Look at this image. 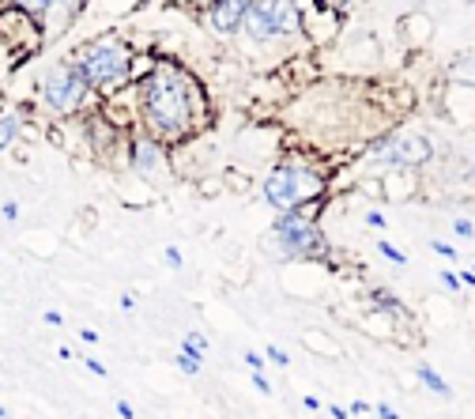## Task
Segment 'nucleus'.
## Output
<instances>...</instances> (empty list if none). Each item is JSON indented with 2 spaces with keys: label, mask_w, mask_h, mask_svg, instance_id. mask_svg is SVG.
Segmentation results:
<instances>
[{
  "label": "nucleus",
  "mask_w": 475,
  "mask_h": 419,
  "mask_svg": "<svg viewBox=\"0 0 475 419\" xmlns=\"http://www.w3.org/2000/svg\"><path fill=\"white\" fill-rule=\"evenodd\" d=\"M140 117L148 125L151 140L166 143L193 136L196 128L208 121V99H204V87L200 80L181 69L178 61H158L151 64V72L140 80Z\"/></svg>",
  "instance_id": "1"
},
{
  "label": "nucleus",
  "mask_w": 475,
  "mask_h": 419,
  "mask_svg": "<svg viewBox=\"0 0 475 419\" xmlns=\"http://www.w3.org/2000/svg\"><path fill=\"white\" fill-rule=\"evenodd\" d=\"M321 201H313V208H295V212H280L272 223V250L283 261H306V265H328L332 261V246H328L321 223H317Z\"/></svg>",
  "instance_id": "2"
},
{
  "label": "nucleus",
  "mask_w": 475,
  "mask_h": 419,
  "mask_svg": "<svg viewBox=\"0 0 475 419\" xmlns=\"http://www.w3.org/2000/svg\"><path fill=\"white\" fill-rule=\"evenodd\" d=\"M325 186L328 181H325L321 170L302 166V163H275L260 181V196H264V204L280 216V212H295V208L321 201Z\"/></svg>",
  "instance_id": "3"
},
{
  "label": "nucleus",
  "mask_w": 475,
  "mask_h": 419,
  "mask_svg": "<svg viewBox=\"0 0 475 419\" xmlns=\"http://www.w3.org/2000/svg\"><path fill=\"white\" fill-rule=\"evenodd\" d=\"M72 69L79 72V80L87 84V91H110V87L128 80L132 49L125 42H117V38H102V42H91V46L76 49Z\"/></svg>",
  "instance_id": "4"
},
{
  "label": "nucleus",
  "mask_w": 475,
  "mask_h": 419,
  "mask_svg": "<svg viewBox=\"0 0 475 419\" xmlns=\"http://www.w3.org/2000/svg\"><path fill=\"white\" fill-rule=\"evenodd\" d=\"M302 31L298 0H253L242 19V34L249 42H275Z\"/></svg>",
  "instance_id": "5"
},
{
  "label": "nucleus",
  "mask_w": 475,
  "mask_h": 419,
  "mask_svg": "<svg viewBox=\"0 0 475 419\" xmlns=\"http://www.w3.org/2000/svg\"><path fill=\"white\" fill-rule=\"evenodd\" d=\"M42 99H46V106L57 110V113L79 110V102L87 99V84L79 80V72L72 69V61H61V64H53V69L46 72Z\"/></svg>",
  "instance_id": "6"
},
{
  "label": "nucleus",
  "mask_w": 475,
  "mask_h": 419,
  "mask_svg": "<svg viewBox=\"0 0 475 419\" xmlns=\"http://www.w3.org/2000/svg\"><path fill=\"white\" fill-rule=\"evenodd\" d=\"M374 159H381L385 166H400V170H415L422 163L434 159V143L422 136H396V140H377L369 148Z\"/></svg>",
  "instance_id": "7"
},
{
  "label": "nucleus",
  "mask_w": 475,
  "mask_h": 419,
  "mask_svg": "<svg viewBox=\"0 0 475 419\" xmlns=\"http://www.w3.org/2000/svg\"><path fill=\"white\" fill-rule=\"evenodd\" d=\"M253 0H211L208 11H204V23H208V31H215V34H238L242 31V19H245V11Z\"/></svg>",
  "instance_id": "8"
},
{
  "label": "nucleus",
  "mask_w": 475,
  "mask_h": 419,
  "mask_svg": "<svg viewBox=\"0 0 475 419\" xmlns=\"http://www.w3.org/2000/svg\"><path fill=\"white\" fill-rule=\"evenodd\" d=\"M128 163H132V170H136L140 178H158V174H166V148L158 140H151V136H143V140H136L128 148Z\"/></svg>",
  "instance_id": "9"
},
{
  "label": "nucleus",
  "mask_w": 475,
  "mask_h": 419,
  "mask_svg": "<svg viewBox=\"0 0 475 419\" xmlns=\"http://www.w3.org/2000/svg\"><path fill=\"white\" fill-rule=\"evenodd\" d=\"M366 295H369V306H374L377 313H385V318H392V321H404L407 329L415 325V318H412V313H407V306H404V298L392 295L389 287H369Z\"/></svg>",
  "instance_id": "10"
},
{
  "label": "nucleus",
  "mask_w": 475,
  "mask_h": 419,
  "mask_svg": "<svg viewBox=\"0 0 475 419\" xmlns=\"http://www.w3.org/2000/svg\"><path fill=\"white\" fill-rule=\"evenodd\" d=\"M83 4H87V0H16V8H23L26 16H34V19H38V16H42V19L53 16L57 8H61V11H68V16H76V11L83 8Z\"/></svg>",
  "instance_id": "11"
},
{
  "label": "nucleus",
  "mask_w": 475,
  "mask_h": 419,
  "mask_svg": "<svg viewBox=\"0 0 475 419\" xmlns=\"http://www.w3.org/2000/svg\"><path fill=\"white\" fill-rule=\"evenodd\" d=\"M415 378H419V382H422V385H427V389L434 393V397H441V400H453V385H449V382H445V378H441L438 370H434L430 363H415Z\"/></svg>",
  "instance_id": "12"
},
{
  "label": "nucleus",
  "mask_w": 475,
  "mask_h": 419,
  "mask_svg": "<svg viewBox=\"0 0 475 419\" xmlns=\"http://www.w3.org/2000/svg\"><path fill=\"white\" fill-rule=\"evenodd\" d=\"M302 344H306L310 351H317V355H325V359H339L343 351H339V344L328 333H321V329H310L306 336H302Z\"/></svg>",
  "instance_id": "13"
},
{
  "label": "nucleus",
  "mask_w": 475,
  "mask_h": 419,
  "mask_svg": "<svg viewBox=\"0 0 475 419\" xmlns=\"http://www.w3.org/2000/svg\"><path fill=\"white\" fill-rule=\"evenodd\" d=\"M412 193H415V181H412V174H400V181H396V174H385V178H381V196H385V201H392V196H400V201H407Z\"/></svg>",
  "instance_id": "14"
},
{
  "label": "nucleus",
  "mask_w": 475,
  "mask_h": 419,
  "mask_svg": "<svg viewBox=\"0 0 475 419\" xmlns=\"http://www.w3.org/2000/svg\"><path fill=\"white\" fill-rule=\"evenodd\" d=\"M449 80L460 87H475V54H464L449 64Z\"/></svg>",
  "instance_id": "15"
},
{
  "label": "nucleus",
  "mask_w": 475,
  "mask_h": 419,
  "mask_svg": "<svg viewBox=\"0 0 475 419\" xmlns=\"http://www.w3.org/2000/svg\"><path fill=\"white\" fill-rule=\"evenodd\" d=\"M174 363H178V370H181V374H189V378H193V374H200V366H204V351H196V348H185V344H181V351H178V359H174Z\"/></svg>",
  "instance_id": "16"
},
{
  "label": "nucleus",
  "mask_w": 475,
  "mask_h": 419,
  "mask_svg": "<svg viewBox=\"0 0 475 419\" xmlns=\"http://www.w3.org/2000/svg\"><path fill=\"white\" fill-rule=\"evenodd\" d=\"M16 136H19V117L4 110V113H0V151H4Z\"/></svg>",
  "instance_id": "17"
},
{
  "label": "nucleus",
  "mask_w": 475,
  "mask_h": 419,
  "mask_svg": "<svg viewBox=\"0 0 475 419\" xmlns=\"http://www.w3.org/2000/svg\"><path fill=\"white\" fill-rule=\"evenodd\" d=\"M377 253L385 257V261H392V265H400V268L407 265V253H404V250H396V246H392V242H385V238L377 242Z\"/></svg>",
  "instance_id": "18"
},
{
  "label": "nucleus",
  "mask_w": 475,
  "mask_h": 419,
  "mask_svg": "<svg viewBox=\"0 0 475 419\" xmlns=\"http://www.w3.org/2000/svg\"><path fill=\"white\" fill-rule=\"evenodd\" d=\"M264 363H272V366H280V370H283V366H290V355L280 344H268V348H264Z\"/></svg>",
  "instance_id": "19"
},
{
  "label": "nucleus",
  "mask_w": 475,
  "mask_h": 419,
  "mask_svg": "<svg viewBox=\"0 0 475 419\" xmlns=\"http://www.w3.org/2000/svg\"><path fill=\"white\" fill-rule=\"evenodd\" d=\"M453 231L460 234V238H475V223H471L468 216H456V219H453Z\"/></svg>",
  "instance_id": "20"
},
{
  "label": "nucleus",
  "mask_w": 475,
  "mask_h": 419,
  "mask_svg": "<svg viewBox=\"0 0 475 419\" xmlns=\"http://www.w3.org/2000/svg\"><path fill=\"white\" fill-rule=\"evenodd\" d=\"M430 250L434 253H441L445 261H456L460 253H456V246H449V242H441V238H430Z\"/></svg>",
  "instance_id": "21"
},
{
  "label": "nucleus",
  "mask_w": 475,
  "mask_h": 419,
  "mask_svg": "<svg viewBox=\"0 0 475 419\" xmlns=\"http://www.w3.org/2000/svg\"><path fill=\"white\" fill-rule=\"evenodd\" d=\"M438 280H441V287H445V291L460 295V280H456V272H453V268H441V272H438Z\"/></svg>",
  "instance_id": "22"
},
{
  "label": "nucleus",
  "mask_w": 475,
  "mask_h": 419,
  "mask_svg": "<svg viewBox=\"0 0 475 419\" xmlns=\"http://www.w3.org/2000/svg\"><path fill=\"white\" fill-rule=\"evenodd\" d=\"M249 382H253V389L260 393V397H272V382H268V378H264V370L249 374Z\"/></svg>",
  "instance_id": "23"
},
{
  "label": "nucleus",
  "mask_w": 475,
  "mask_h": 419,
  "mask_svg": "<svg viewBox=\"0 0 475 419\" xmlns=\"http://www.w3.org/2000/svg\"><path fill=\"white\" fill-rule=\"evenodd\" d=\"M163 261H166V268H181V265H185V257H181L178 246H166V250H163Z\"/></svg>",
  "instance_id": "24"
},
{
  "label": "nucleus",
  "mask_w": 475,
  "mask_h": 419,
  "mask_svg": "<svg viewBox=\"0 0 475 419\" xmlns=\"http://www.w3.org/2000/svg\"><path fill=\"white\" fill-rule=\"evenodd\" d=\"M185 348H196V351H204L208 348V336L204 333H185V340H181Z\"/></svg>",
  "instance_id": "25"
},
{
  "label": "nucleus",
  "mask_w": 475,
  "mask_h": 419,
  "mask_svg": "<svg viewBox=\"0 0 475 419\" xmlns=\"http://www.w3.org/2000/svg\"><path fill=\"white\" fill-rule=\"evenodd\" d=\"M79 359H83V366H87V370L95 374V378H106V366H102L95 355H79Z\"/></svg>",
  "instance_id": "26"
},
{
  "label": "nucleus",
  "mask_w": 475,
  "mask_h": 419,
  "mask_svg": "<svg viewBox=\"0 0 475 419\" xmlns=\"http://www.w3.org/2000/svg\"><path fill=\"white\" fill-rule=\"evenodd\" d=\"M317 4L328 8V11H347V8L354 4V0H317Z\"/></svg>",
  "instance_id": "27"
},
{
  "label": "nucleus",
  "mask_w": 475,
  "mask_h": 419,
  "mask_svg": "<svg viewBox=\"0 0 475 419\" xmlns=\"http://www.w3.org/2000/svg\"><path fill=\"white\" fill-rule=\"evenodd\" d=\"M242 359H245V366H249L253 374H257V370H264V355H257V351H245Z\"/></svg>",
  "instance_id": "28"
},
{
  "label": "nucleus",
  "mask_w": 475,
  "mask_h": 419,
  "mask_svg": "<svg viewBox=\"0 0 475 419\" xmlns=\"http://www.w3.org/2000/svg\"><path fill=\"white\" fill-rule=\"evenodd\" d=\"M374 412H377V419H400V415H396V408H392V404H385V400L374 404Z\"/></svg>",
  "instance_id": "29"
},
{
  "label": "nucleus",
  "mask_w": 475,
  "mask_h": 419,
  "mask_svg": "<svg viewBox=\"0 0 475 419\" xmlns=\"http://www.w3.org/2000/svg\"><path fill=\"white\" fill-rule=\"evenodd\" d=\"M366 223L374 227V231H381V227H385V216H381L377 208H369V212H366Z\"/></svg>",
  "instance_id": "30"
},
{
  "label": "nucleus",
  "mask_w": 475,
  "mask_h": 419,
  "mask_svg": "<svg viewBox=\"0 0 475 419\" xmlns=\"http://www.w3.org/2000/svg\"><path fill=\"white\" fill-rule=\"evenodd\" d=\"M456 280H460V287H471V291H475V272H471V268H460Z\"/></svg>",
  "instance_id": "31"
},
{
  "label": "nucleus",
  "mask_w": 475,
  "mask_h": 419,
  "mask_svg": "<svg viewBox=\"0 0 475 419\" xmlns=\"http://www.w3.org/2000/svg\"><path fill=\"white\" fill-rule=\"evenodd\" d=\"M0 216H4L8 223H11V219H19V204H16V201H8L4 208H0Z\"/></svg>",
  "instance_id": "32"
},
{
  "label": "nucleus",
  "mask_w": 475,
  "mask_h": 419,
  "mask_svg": "<svg viewBox=\"0 0 475 419\" xmlns=\"http://www.w3.org/2000/svg\"><path fill=\"white\" fill-rule=\"evenodd\" d=\"M42 321L57 329V325H64V313H57V310H46V313H42Z\"/></svg>",
  "instance_id": "33"
},
{
  "label": "nucleus",
  "mask_w": 475,
  "mask_h": 419,
  "mask_svg": "<svg viewBox=\"0 0 475 419\" xmlns=\"http://www.w3.org/2000/svg\"><path fill=\"white\" fill-rule=\"evenodd\" d=\"M117 415H121V419H136V408H132L128 400H117Z\"/></svg>",
  "instance_id": "34"
},
{
  "label": "nucleus",
  "mask_w": 475,
  "mask_h": 419,
  "mask_svg": "<svg viewBox=\"0 0 475 419\" xmlns=\"http://www.w3.org/2000/svg\"><path fill=\"white\" fill-rule=\"evenodd\" d=\"M302 404H306V412H321V408H325V404H321V400H317V397H313V393H306V397H302Z\"/></svg>",
  "instance_id": "35"
},
{
  "label": "nucleus",
  "mask_w": 475,
  "mask_h": 419,
  "mask_svg": "<svg viewBox=\"0 0 475 419\" xmlns=\"http://www.w3.org/2000/svg\"><path fill=\"white\" fill-rule=\"evenodd\" d=\"M347 412H351V415H366V412H369V404H366V400H351V408H347Z\"/></svg>",
  "instance_id": "36"
},
{
  "label": "nucleus",
  "mask_w": 475,
  "mask_h": 419,
  "mask_svg": "<svg viewBox=\"0 0 475 419\" xmlns=\"http://www.w3.org/2000/svg\"><path fill=\"white\" fill-rule=\"evenodd\" d=\"M328 415H332V419H351V412L339 408V404H328Z\"/></svg>",
  "instance_id": "37"
},
{
  "label": "nucleus",
  "mask_w": 475,
  "mask_h": 419,
  "mask_svg": "<svg viewBox=\"0 0 475 419\" xmlns=\"http://www.w3.org/2000/svg\"><path fill=\"white\" fill-rule=\"evenodd\" d=\"M79 336H83V344H98V333L95 329H79Z\"/></svg>",
  "instance_id": "38"
},
{
  "label": "nucleus",
  "mask_w": 475,
  "mask_h": 419,
  "mask_svg": "<svg viewBox=\"0 0 475 419\" xmlns=\"http://www.w3.org/2000/svg\"><path fill=\"white\" fill-rule=\"evenodd\" d=\"M121 310H136V295H121Z\"/></svg>",
  "instance_id": "39"
},
{
  "label": "nucleus",
  "mask_w": 475,
  "mask_h": 419,
  "mask_svg": "<svg viewBox=\"0 0 475 419\" xmlns=\"http://www.w3.org/2000/svg\"><path fill=\"white\" fill-rule=\"evenodd\" d=\"M57 359L68 363V359H76V351H72V348H57Z\"/></svg>",
  "instance_id": "40"
},
{
  "label": "nucleus",
  "mask_w": 475,
  "mask_h": 419,
  "mask_svg": "<svg viewBox=\"0 0 475 419\" xmlns=\"http://www.w3.org/2000/svg\"><path fill=\"white\" fill-rule=\"evenodd\" d=\"M0 419H11V412H8V408H0Z\"/></svg>",
  "instance_id": "41"
},
{
  "label": "nucleus",
  "mask_w": 475,
  "mask_h": 419,
  "mask_svg": "<svg viewBox=\"0 0 475 419\" xmlns=\"http://www.w3.org/2000/svg\"><path fill=\"white\" fill-rule=\"evenodd\" d=\"M471 272H475V261H471Z\"/></svg>",
  "instance_id": "42"
}]
</instances>
